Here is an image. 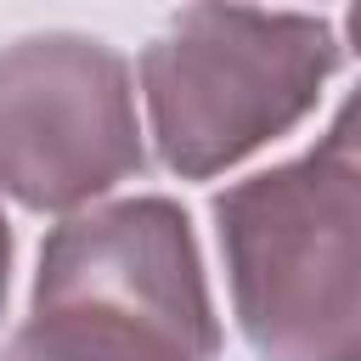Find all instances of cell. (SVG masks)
Returning a JSON list of instances; mask_svg holds the SVG:
<instances>
[{"label":"cell","instance_id":"1","mask_svg":"<svg viewBox=\"0 0 361 361\" xmlns=\"http://www.w3.org/2000/svg\"><path fill=\"white\" fill-rule=\"evenodd\" d=\"M0 361H220V316L180 203L113 197L51 226Z\"/></svg>","mask_w":361,"mask_h":361},{"label":"cell","instance_id":"2","mask_svg":"<svg viewBox=\"0 0 361 361\" xmlns=\"http://www.w3.org/2000/svg\"><path fill=\"white\" fill-rule=\"evenodd\" d=\"M214 243L259 361H361V169L333 147L231 180Z\"/></svg>","mask_w":361,"mask_h":361},{"label":"cell","instance_id":"3","mask_svg":"<svg viewBox=\"0 0 361 361\" xmlns=\"http://www.w3.org/2000/svg\"><path fill=\"white\" fill-rule=\"evenodd\" d=\"M338 73V34L310 11L186 0L147 39L135 79L169 175L209 180L288 135Z\"/></svg>","mask_w":361,"mask_h":361},{"label":"cell","instance_id":"4","mask_svg":"<svg viewBox=\"0 0 361 361\" xmlns=\"http://www.w3.org/2000/svg\"><path fill=\"white\" fill-rule=\"evenodd\" d=\"M147 169L130 62L73 28L0 45V192L73 214Z\"/></svg>","mask_w":361,"mask_h":361},{"label":"cell","instance_id":"5","mask_svg":"<svg viewBox=\"0 0 361 361\" xmlns=\"http://www.w3.org/2000/svg\"><path fill=\"white\" fill-rule=\"evenodd\" d=\"M322 147H333L338 158H350L355 169H361V85L338 102V113H333V124L322 130Z\"/></svg>","mask_w":361,"mask_h":361},{"label":"cell","instance_id":"6","mask_svg":"<svg viewBox=\"0 0 361 361\" xmlns=\"http://www.w3.org/2000/svg\"><path fill=\"white\" fill-rule=\"evenodd\" d=\"M6 293H11V226L0 209V316H6Z\"/></svg>","mask_w":361,"mask_h":361},{"label":"cell","instance_id":"7","mask_svg":"<svg viewBox=\"0 0 361 361\" xmlns=\"http://www.w3.org/2000/svg\"><path fill=\"white\" fill-rule=\"evenodd\" d=\"M344 34H350V45L361 51V0H350V23H344Z\"/></svg>","mask_w":361,"mask_h":361}]
</instances>
